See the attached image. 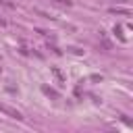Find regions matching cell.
Here are the masks:
<instances>
[{
	"mask_svg": "<svg viewBox=\"0 0 133 133\" xmlns=\"http://www.w3.org/2000/svg\"><path fill=\"white\" fill-rule=\"evenodd\" d=\"M0 112L8 114L10 118H17V121H21V118H23V114H21L19 110H15V108H10V106H6V104H0Z\"/></svg>",
	"mask_w": 133,
	"mask_h": 133,
	"instance_id": "1",
	"label": "cell"
},
{
	"mask_svg": "<svg viewBox=\"0 0 133 133\" xmlns=\"http://www.w3.org/2000/svg\"><path fill=\"white\" fill-rule=\"evenodd\" d=\"M42 94H46V96H48V98H52V100H58V98H60V94H58L56 89L48 87V85H42Z\"/></svg>",
	"mask_w": 133,
	"mask_h": 133,
	"instance_id": "2",
	"label": "cell"
},
{
	"mask_svg": "<svg viewBox=\"0 0 133 133\" xmlns=\"http://www.w3.org/2000/svg\"><path fill=\"white\" fill-rule=\"evenodd\" d=\"M110 12H114V15H125V17H129V15H131V10H129V8H110Z\"/></svg>",
	"mask_w": 133,
	"mask_h": 133,
	"instance_id": "3",
	"label": "cell"
},
{
	"mask_svg": "<svg viewBox=\"0 0 133 133\" xmlns=\"http://www.w3.org/2000/svg\"><path fill=\"white\" fill-rule=\"evenodd\" d=\"M52 73H54V77L60 81V83H64V77H62V73H60V69H56V66H52Z\"/></svg>",
	"mask_w": 133,
	"mask_h": 133,
	"instance_id": "4",
	"label": "cell"
},
{
	"mask_svg": "<svg viewBox=\"0 0 133 133\" xmlns=\"http://www.w3.org/2000/svg\"><path fill=\"white\" fill-rule=\"evenodd\" d=\"M114 33L118 35L121 42H125V35H123V27H121V25H114Z\"/></svg>",
	"mask_w": 133,
	"mask_h": 133,
	"instance_id": "5",
	"label": "cell"
},
{
	"mask_svg": "<svg viewBox=\"0 0 133 133\" xmlns=\"http://www.w3.org/2000/svg\"><path fill=\"white\" fill-rule=\"evenodd\" d=\"M52 2L58 6H71V0H52Z\"/></svg>",
	"mask_w": 133,
	"mask_h": 133,
	"instance_id": "6",
	"label": "cell"
},
{
	"mask_svg": "<svg viewBox=\"0 0 133 133\" xmlns=\"http://www.w3.org/2000/svg\"><path fill=\"white\" fill-rule=\"evenodd\" d=\"M0 4H4L6 8H15V4H12V2H8V0H0Z\"/></svg>",
	"mask_w": 133,
	"mask_h": 133,
	"instance_id": "7",
	"label": "cell"
},
{
	"mask_svg": "<svg viewBox=\"0 0 133 133\" xmlns=\"http://www.w3.org/2000/svg\"><path fill=\"white\" fill-rule=\"evenodd\" d=\"M116 2H125V0H116Z\"/></svg>",
	"mask_w": 133,
	"mask_h": 133,
	"instance_id": "8",
	"label": "cell"
}]
</instances>
